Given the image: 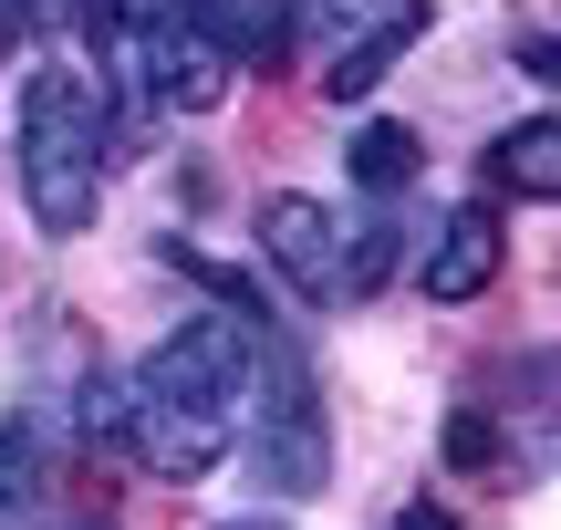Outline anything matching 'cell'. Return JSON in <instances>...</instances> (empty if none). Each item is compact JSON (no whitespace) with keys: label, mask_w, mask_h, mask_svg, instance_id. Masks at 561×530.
<instances>
[{"label":"cell","mask_w":561,"mask_h":530,"mask_svg":"<svg viewBox=\"0 0 561 530\" xmlns=\"http://www.w3.org/2000/svg\"><path fill=\"white\" fill-rule=\"evenodd\" d=\"M250 312H187L136 375H125V448L146 479H208L250 416Z\"/></svg>","instance_id":"6da1fadb"},{"label":"cell","mask_w":561,"mask_h":530,"mask_svg":"<svg viewBox=\"0 0 561 530\" xmlns=\"http://www.w3.org/2000/svg\"><path fill=\"white\" fill-rule=\"evenodd\" d=\"M104 157H115V136H104L94 83H83L73 62L32 73V94H21V198H32V219L53 229V240H83V229H94Z\"/></svg>","instance_id":"7a4b0ae2"},{"label":"cell","mask_w":561,"mask_h":530,"mask_svg":"<svg viewBox=\"0 0 561 530\" xmlns=\"http://www.w3.org/2000/svg\"><path fill=\"white\" fill-rule=\"evenodd\" d=\"M250 395H261V427H250V469L271 499H322L333 489V427H322V395L301 354H250Z\"/></svg>","instance_id":"3957f363"},{"label":"cell","mask_w":561,"mask_h":530,"mask_svg":"<svg viewBox=\"0 0 561 530\" xmlns=\"http://www.w3.org/2000/svg\"><path fill=\"white\" fill-rule=\"evenodd\" d=\"M261 250H271V270L301 291V302H343V219L322 198L280 187V198L261 208Z\"/></svg>","instance_id":"277c9868"},{"label":"cell","mask_w":561,"mask_h":530,"mask_svg":"<svg viewBox=\"0 0 561 530\" xmlns=\"http://www.w3.org/2000/svg\"><path fill=\"white\" fill-rule=\"evenodd\" d=\"M500 261H510V229L489 219V208H447L416 281H426V302H479V291L500 281Z\"/></svg>","instance_id":"5b68a950"},{"label":"cell","mask_w":561,"mask_h":530,"mask_svg":"<svg viewBox=\"0 0 561 530\" xmlns=\"http://www.w3.org/2000/svg\"><path fill=\"white\" fill-rule=\"evenodd\" d=\"M229 73H240V62H229L187 11H157V104L167 115H208V104L229 94Z\"/></svg>","instance_id":"8992f818"},{"label":"cell","mask_w":561,"mask_h":530,"mask_svg":"<svg viewBox=\"0 0 561 530\" xmlns=\"http://www.w3.org/2000/svg\"><path fill=\"white\" fill-rule=\"evenodd\" d=\"M416 32H426V0H385L364 32H343V42H333V73H322V94H333V104H364L385 73H396V53H405Z\"/></svg>","instance_id":"52a82bcc"},{"label":"cell","mask_w":561,"mask_h":530,"mask_svg":"<svg viewBox=\"0 0 561 530\" xmlns=\"http://www.w3.org/2000/svg\"><path fill=\"white\" fill-rule=\"evenodd\" d=\"M187 21H198L229 62H271L280 42H291V0H187Z\"/></svg>","instance_id":"ba28073f"},{"label":"cell","mask_w":561,"mask_h":530,"mask_svg":"<svg viewBox=\"0 0 561 530\" xmlns=\"http://www.w3.org/2000/svg\"><path fill=\"white\" fill-rule=\"evenodd\" d=\"M489 177H500L510 198H561V125H551V115L510 125V136L489 146Z\"/></svg>","instance_id":"9c48e42d"},{"label":"cell","mask_w":561,"mask_h":530,"mask_svg":"<svg viewBox=\"0 0 561 530\" xmlns=\"http://www.w3.org/2000/svg\"><path fill=\"white\" fill-rule=\"evenodd\" d=\"M343 166H354L364 198H396V187H416V125L364 115V125H354V146H343Z\"/></svg>","instance_id":"30bf717a"},{"label":"cell","mask_w":561,"mask_h":530,"mask_svg":"<svg viewBox=\"0 0 561 530\" xmlns=\"http://www.w3.org/2000/svg\"><path fill=\"white\" fill-rule=\"evenodd\" d=\"M396 250H405V229H396V219H354V229H343V291H385Z\"/></svg>","instance_id":"8fae6325"},{"label":"cell","mask_w":561,"mask_h":530,"mask_svg":"<svg viewBox=\"0 0 561 530\" xmlns=\"http://www.w3.org/2000/svg\"><path fill=\"white\" fill-rule=\"evenodd\" d=\"M385 0H291V32H312V42H343V32H364Z\"/></svg>","instance_id":"7c38bea8"},{"label":"cell","mask_w":561,"mask_h":530,"mask_svg":"<svg viewBox=\"0 0 561 530\" xmlns=\"http://www.w3.org/2000/svg\"><path fill=\"white\" fill-rule=\"evenodd\" d=\"M447 458H458V469H489V458H500V427H489L479 406H458L447 416Z\"/></svg>","instance_id":"4fadbf2b"},{"label":"cell","mask_w":561,"mask_h":530,"mask_svg":"<svg viewBox=\"0 0 561 530\" xmlns=\"http://www.w3.org/2000/svg\"><path fill=\"white\" fill-rule=\"evenodd\" d=\"M21 448H32V416H11V427H0V510L21 499Z\"/></svg>","instance_id":"5bb4252c"},{"label":"cell","mask_w":561,"mask_h":530,"mask_svg":"<svg viewBox=\"0 0 561 530\" xmlns=\"http://www.w3.org/2000/svg\"><path fill=\"white\" fill-rule=\"evenodd\" d=\"M396 530H458V520H447L437 499H416V510H396Z\"/></svg>","instance_id":"9a60e30c"},{"label":"cell","mask_w":561,"mask_h":530,"mask_svg":"<svg viewBox=\"0 0 561 530\" xmlns=\"http://www.w3.org/2000/svg\"><path fill=\"white\" fill-rule=\"evenodd\" d=\"M11 42H21V0H0V53H11Z\"/></svg>","instance_id":"2e32d148"},{"label":"cell","mask_w":561,"mask_h":530,"mask_svg":"<svg viewBox=\"0 0 561 530\" xmlns=\"http://www.w3.org/2000/svg\"><path fill=\"white\" fill-rule=\"evenodd\" d=\"M219 530H280V520H219Z\"/></svg>","instance_id":"e0dca14e"},{"label":"cell","mask_w":561,"mask_h":530,"mask_svg":"<svg viewBox=\"0 0 561 530\" xmlns=\"http://www.w3.org/2000/svg\"><path fill=\"white\" fill-rule=\"evenodd\" d=\"M62 530H104V520H62Z\"/></svg>","instance_id":"ac0fdd59"}]
</instances>
